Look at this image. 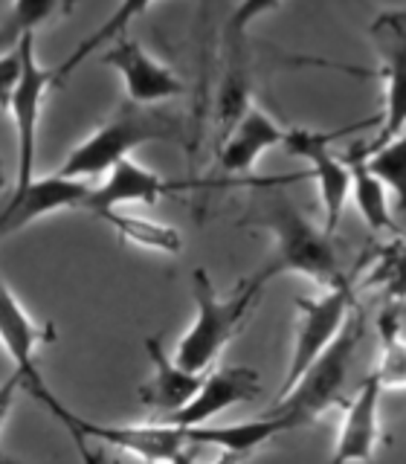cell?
<instances>
[{
  "instance_id": "obj_27",
  "label": "cell",
  "mask_w": 406,
  "mask_h": 464,
  "mask_svg": "<svg viewBox=\"0 0 406 464\" xmlns=\"http://www.w3.org/2000/svg\"><path fill=\"white\" fill-rule=\"evenodd\" d=\"M21 72H24L21 47L6 50L4 55H0V113L12 111V96H14V87H18V82H21Z\"/></svg>"
},
{
  "instance_id": "obj_12",
  "label": "cell",
  "mask_w": 406,
  "mask_h": 464,
  "mask_svg": "<svg viewBox=\"0 0 406 464\" xmlns=\"http://www.w3.org/2000/svg\"><path fill=\"white\" fill-rule=\"evenodd\" d=\"M102 62L120 72L128 99L140 102V105H160V102L183 93V82L125 35L116 38L108 53H102Z\"/></svg>"
},
{
  "instance_id": "obj_6",
  "label": "cell",
  "mask_w": 406,
  "mask_h": 464,
  "mask_svg": "<svg viewBox=\"0 0 406 464\" xmlns=\"http://www.w3.org/2000/svg\"><path fill=\"white\" fill-rule=\"evenodd\" d=\"M41 337H53V331H41V325H35L29 314L24 311V304L18 302V296L12 294V287L0 279V343H4L6 354L14 362V372L24 377V386L29 389V395L38 398L47 410L62 420V424L70 430L76 415H72L67 406L58 401L50 386L44 383V377L38 372V362H35V348L41 343Z\"/></svg>"
},
{
  "instance_id": "obj_10",
  "label": "cell",
  "mask_w": 406,
  "mask_h": 464,
  "mask_svg": "<svg viewBox=\"0 0 406 464\" xmlns=\"http://www.w3.org/2000/svg\"><path fill=\"white\" fill-rule=\"evenodd\" d=\"M24 53V72L21 82L14 87L12 96V120L18 128V183H14V195L35 180V142H38V120L41 105L47 87L55 84V72L44 70L35 62V35L29 33L18 41Z\"/></svg>"
},
{
  "instance_id": "obj_23",
  "label": "cell",
  "mask_w": 406,
  "mask_h": 464,
  "mask_svg": "<svg viewBox=\"0 0 406 464\" xmlns=\"http://www.w3.org/2000/svg\"><path fill=\"white\" fill-rule=\"evenodd\" d=\"M99 218L120 232L122 241H130L137 246H149V250H157V253H178L183 246V238H180L178 229L149 221V218H137V215H128L120 209H111Z\"/></svg>"
},
{
  "instance_id": "obj_18",
  "label": "cell",
  "mask_w": 406,
  "mask_h": 464,
  "mask_svg": "<svg viewBox=\"0 0 406 464\" xmlns=\"http://www.w3.org/2000/svg\"><path fill=\"white\" fill-rule=\"evenodd\" d=\"M224 44H227V70L221 79V91H218V137H221V142L244 120V113L253 108L246 38H224Z\"/></svg>"
},
{
  "instance_id": "obj_8",
  "label": "cell",
  "mask_w": 406,
  "mask_h": 464,
  "mask_svg": "<svg viewBox=\"0 0 406 464\" xmlns=\"http://www.w3.org/2000/svg\"><path fill=\"white\" fill-rule=\"evenodd\" d=\"M82 456L91 459L84 450V441H105L111 447H120L134 453L140 459L151 461H188L198 450L192 439V427L180 424H166V420H149V424H130V427H108V424H93L76 415V430H72Z\"/></svg>"
},
{
  "instance_id": "obj_1",
  "label": "cell",
  "mask_w": 406,
  "mask_h": 464,
  "mask_svg": "<svg viewBox=\"0 0 406 464\" xmlns=\"http://www.w3.org/2000/svg\"><path fill=\"white\" fill-rule=\"evenodd\" d=\"M276 183L279 180L258 183L256 195L250 200V212L238 221V227L267 229L276 238L270 265H265L256 276H250V279L258 282L261 287L285 273L308 276V279H314L323 287L343 282L345 273L340 267L334 236L325 232V227H316L314 221H308L296 203L290 200L282 188H276Z\"/></svg>"
},
{
  "instance_id": "obj_3",
  "label": "cell",
  "mask_w": 406,
  "mask_h": 464,
  "mask_svg": "<svg viewBox=\"0 0 406 464\" xmlns=\"http://www.w3.org/2000/svg\"><path fill=\"white\" fill-rule=\"evenodd\" d=\"M362 325H366L362 323V314L354 308V314L348 316V323L337 334V340L302 372V377L285 392V395L276 398V403L265 415L285 418L296 430L304 424H314V420L323 412H328L334 403H345L343 386H345L348 369H352L357 345L362 340V334H366Z\"/></svg>"
},
{
  "instance_id": "obj_28",
  "label": "cell",
  "mask_w": 406,
  "mask_h": 464,
  "mask_svg": "<svg viewBox=\"0 0 406 464\" xmlns=\"http://www.w3.org/2000/svg\"><path fill=\"white\" fill-rule=\"evenodd\" d=\"M24 386V377L14 372L9 381L0 383V430H4L6 424V418H9V410H12V403H14V392H18ZM0 459H4V450H0Z\"/></svg>"
},
{
  "instance_id": "obj_25",
  "label": "cell",
  "mask_w": 406,
  "mask_h": 464,
  "mask_svg": "<svg viewBox=\"0 0 406 464\" xmlns=\"http://www.w3.org/2000/svg\"><path fill=\"white\" fill-rule=\"evenodd\" d=\"M369 285H381L386 302H406V241L398 238L383 250V258L369 276Z\"/></svg>"
},
{
  "instance_id": "obj_9",
  "label": "cell",
  "mask_w": 406,
  "mask_h": 464,
  "mask_svg": "<svg viewBox=\"0 0 406 464\" xmlns=\"http://www.w3.org/2000/svg\"><path fill=\"white\" fill-rule=\"evenodd\" d=\"M372 41L381 55V76L386 82V111L381 116V134L362 149H377L406 130V12L392 9L377 14L372 24Z\"/></svg>"
},
{
  "instance_id": "obj_5",
  "label": "cell",
  "mask_w": 406,
  "mask_h": 464,
  "mask_svg": "<svg viewBox=\"0 0 406 464\" xmlns=\"http://www.w3.org/2000/svg\"><path fill=\"white\" fill-rule=\"evenodd\" d=\"M357 299H354V282L345 279L337 285L323 287L319 296H299L296 311H299V325H296V340H294V357H290L287 374L279 386V395L294 386L302 372L325 352V348L337 340V334L348 323V316L354 314Z\"/></svg>"
},
{
  "instance_id": "obj_11",
  "label": "cell",
  "mask_w": 406,
  "mask_h": 464,
  "mask_svg": "<svg viewBox=\"0 0 406 464\" xmlns=\"http://www.w3.org/2000/svg\"><path fill=\"white\" fill-rule=\"evenodd\" d=\"M258 372L244 369V366H224L209 374H203V383L195 392V398L178 412L157 415L154 420H166V424H180V427H198L207 424L215 415H221L238 403H246L258 395Z\"/></svg>"
},
{
  "instance_id": "obj_24",
  "label": "cell",
  "mask_w": 406,
  "mask_h": 464,
  "mask_svg": "<svg viewBox=\"0 0 406 464\" xmlns=\"http://www.w3.org/2000/svg\"><path fill=\"white\" fill-rule=\"evenodd\" d=\"M360 151L366 154L369 169L395 192V198L401 200V207L406 212V130H401V134L392 137L389 142L377 145V149H362V142H360Z\"/></svg>"
},
{
  "instance_id": "obj_21",
  "label": "cell",
  "mask_w": 406,
  "mask_h": 464,
  "mask_svg": "<svg viewBox=\"0 0 406 464\" xmlns=\"http://www.w3.org/2000/svg\"><path fill=\"white\" fill-rule=\"evenodd\" d=\"M154 4V0H120V6L113 9V14L111 18L102 24L96 33H91L84 41H79V47L72 50L64 62H62V67L58 70H53L55 72V82H62V79H67L72 70H79V64L82 62H87L96 50H102V47H108V44H113L116 38H120L125 29H128V24H134L140 14H145V9H149Z\"/></svg>"
},
{
  "instance_id": "obj_14",
  "label": "cell",
  "mask_w": 406,
  "mask_h": 464,
  "mask_svg": "<svg viewBox=\"0 0 406 464\" xmlns=\"http://www.w3.org/2000/svg\"><path fill=\"white\" fill-rule=\"evenodd\" d=\"M174 188H180V186L163 180L157 171L145 169V166L134 163L130 157H125L108 171L105 180L91 188V195H87V200L82 203V209L99 218L111 209L128 207V203H157L163 195L174 192Z\"/></svg>"
},
{
  "instance_id": "obj_17",
  "label": "cell",
  "mask_w": 406,
  "mask_h": 464,
  "mask_svg": "<svg viewBox=\"0 0 406 464\" xmlns=\"http://www.w3.org/2000/svg\"><path fill=\"white\" fill-rule=\"evenodd\" d=\"M285 134L287 130L276 125L273 116L258 108H250L244 113V120L232 128V134L224 140L221 154H218V169L224 174H246L258 163L261 154L285 142Z\"/></svg>"
},
{
  "instance_id": "obj_15",
  "label": "cell",
  "mask_w": 406,
  "mask_h": 464,
  "mask_svg": "<svg viewBox=\"0 0 406 464\" xmlns=\"http://www.w3.org/2000/svg\"><path fill=\"white\" fill-rule=\"evenodd\" d=\"M381 398H383V386L369 372L362 377L360 389L354 392V398L348 401L337 450H334V461L374 459V450L381 444Z\"/></svg>"
},
{
  "instance_id": "obj_22",
  "label": "cell",
  "mask_w": 406,
  "mask_h": 464,
  "mask_svg": "<svg viewBox=\"0 0 406 464\" xmlns=\"http://www.w3.org/2000/svg\"><path fill=\"white\" fill-rule=\"evenodd\" d=\"M72 6H76V0H14L12 12L0 26V50H14L24 35H35L38 26L58 18V14L72 12Z\"/></svg>"
},
{
  "instance_id": "obj_26",
  "label": "cell",
  "mask_w": 406,
  "mask_h": 464,
  "mask_svg": "<svg viewBox=\"0 0 406 464\" xmlns=\"http://www.w3.org/2000/svg\"><path fill=\"white\" fill-rule=\"evenodd\" d=\"M279 6H282V0H241V4L236 6V12L229 14L224 38H246V29H250V24L256 18H261V14H267L273 9H279Z\"/></svg>"
},
{
  "instance_id": "obj_4",
  "label": "cell",
  "mask_w": 406,
  "mask_h": 464,
  "mask_svg": "<svg viewBox=\"0 0 406 464\" xmlns=\"http://www.w3.org/2000/svg\"><path fill=\"white\" fill-rule=\"evenodd\" d=\"M192 290L198 302V316L192 328H188L183 334V340L178 343L174 360L192 372H207L212 366V360L224 352V345L238 334V328L256 308V302L265 287L253 279H246L236 287V294L221 299L209 279V273L200 267L192 273Z\"/></svg>"
},
{
  "instance_id": "obj_16",
  "label": "cell",
  "mask_w": 406,
  "mask_h": 464,
  "mask_svg": "<svg viewBox=\"0 0 406 464\" xmlns=\"http://www.w3.org/2000/svg\"><path fill=\"white\" fill-rule=\"evenodd\" d=\"M145 352H149V360H151V377L140 386V403L149 406L157 415L178 412L180 406H186L195 398V392L200 389L207 372H192L180 366L178 360L166 354L160 337L145 340Z\"/></svg>"
},
{
  "instance_id": "obj_20",
  "label": "cell",
  "mask_w": 406,
  "mask_h": 464,
  "mask_svg": "<svg viewBox=\"0 0 406 464\" xmlns=\"http://www.w3.org/2000/svg\"><path fill=\"white\" fill-rule=\"evenodd\" d=\"M381 334V360L372 374L383 389H406V337H403V302H386L377 316Z\"/></svg>"
},
{
  "instance_id": "obj_2",
  "label": "cell",
  "mask_w": 406,
  "mask_h": 464,
  "mask_svg": "<svg viewBox=\"0 0 406 464\" xmlns=\"http://www.w3.org/2000/svg\"><path fill=\"white\" fill-rule=\"evenodd\" d=\"M183 125L178 113L163 111L157 105H140L125 102L111 120L96 128L84 142H79L64 160L58 174L64 178H96L111 171L120 160L130 157V151L145 142H183Z\"/></svg>"
},
{
  "instance_id": "obj_7",
  "label": "cell",
  "mask_w": 406,
  "mask_h": 464,
  "mask_svg": "<svg viewBox=\"0 0 406 464\" xmlns=\"http://www.w3.org/2000/svg\"><path fill=\"white\" fill-rule=\"evenodd\" d=\"M352 130H360V125L343 128V130H328V134H319V130H308V128H294L285 134L282 149L294 157L308 160V178L316 180L319 186V198H323V227L325 232H337V224L343 218V209L348 203V195H352V169H348L345 160L331 154V140L352 134Z\"/></svg>"
},
{
  "instance_id": "obj_13",
  "label": "cell",
  "mask_w": 406,
  "mask_h": 464,
  "mask_svg": "<svg viewBox=\"0 0 406 464\" xmlns=\"http://www.w3.org/2000/svg\"><path fill=\"white\" fill-rule=\"evenodd\" d=\"M91 188L93 186L84 178H64V174L33 180L24 192L12 195L6 207L0 209V238L12 236V232L24 229L26 224H33L55 209H82Z\"/></svg>"
},
{
  "instance_id": "obj_19",
  "label": "cell",
  "mask_w": 406,
  "mask_h": 464,
  "mask_svg": "<svg viewBox=\"0 0 406 464\" xmlns=\"http://www.w3.org/2000/svg\"><path fill=\"white\" fill-rule=\"evenodd\" d=\"M348 169H352V195L357 200V209L374 232H395V221L389 212V198H386V183L369 169L366 154L354 145L345 157Z\"/></svg>"
}]
</instances>
